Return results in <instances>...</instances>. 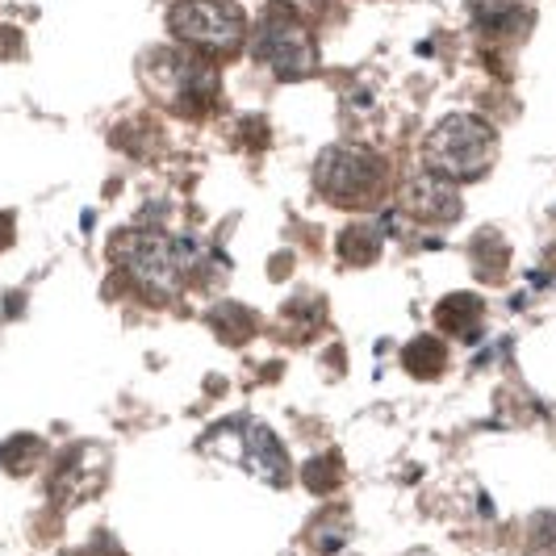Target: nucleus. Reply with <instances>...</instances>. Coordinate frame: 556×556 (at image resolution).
<instances>
[{"mask_svg":"<svg viewBox=\"0 0 556 556\" xmlns=\"http://www.w3.org/2000/svg\"><path fill=\"white\" fill-rule=\"evenodd\" d=\"M142 88L176 117H205L223 101V76L210 55L197 51H147L142 55Z\"/></svg>","mask_w":556,"mask_h":556,"instance_id":"nucleus-1","label":"nucleus"},{"mask_svg":"<svg viewBox=\"0 0 556 556\" xmlns=\"http://www.w3.org/2000/svg\"><path fill=\"white\" fill-rule=\"evenodd\" d=\"M110 255L151 302H167L172 293H180L197 260V248L185 239H172L164 230H117Z\"/></svg>","mask_w":556,"mask_h":556,"instance_id":"nucleus-2","label":"nucleus"},{"mask_svg":"<svg viewBox=\"0 0 556 556\" xmlns=\"http://www.w3.org/2000/svg\"><path fill=\"white\" fill-rule=\"evenodd\" d=\"M494 160H498V130L477 113H452L422 142V164L456 185L481 180Z\"/></svg>","mask_w":556,"mask_h":556,"instance_id":"nucleus-3","label":"nucleus"},{"mask_svg":"<svg viewBox=\"0 0 556 556\" xmlns=\"http://www.w3.org/2000/svg\"><path fill=\"white\" fill-rule=\"evenodd\" d=\"M314 189L339 210H372L390 189V164L368 147H327L314 164Z\"/></svg>","mask_w":556,"mask_h":556,"instance_id":"nucleus-4","label":"nucleus"},{"mask_svg":"<svg viewBox=\"0 0 556 556\" xmlns=\"http://www.w3.org/2000/svg\"><path fill=\"white\" fill-rule=\"evenodd\" d=\"M167 29L180 47H189L197 55L230 59L243 51L248 13L235 0H172Z\"/></svg>","mask_w":556,"mask_h":556,"instance_id":"nucleus-5","label":"nucleus"},{"mask_svg":"<svg viewBox=\"0 0 556 556\" xmlns=\"http://www.w3.org/2000/svg\"><path fill=\"white\" fill-rule=\"evenodd\" d=\"M251 55L260 59V63H268L277 72V80H306V76H314V67H318L314 34H309L306 22L289 4H273L260 17Z\"/></svg>","mask_w":556,"mask_h":556,"instance_id":"nucleus-6","label":"nucleus"},{"mask_svg":"<svg viewBox=\"0 0 556 556\" xmlns=\"http://www.w3.org/2000/svg\"><path fill=\"white\" fill-rule=\"evenodd\" d=\"M402 205H406V214L422 226H447L460 218V193H456V180H447L440 172H418L415 180L406 185V193H402Z\"/></svg>","mask_w":556,"mask_h":556,"instance_id":"nucleus-7","label":"nucleus"},{"mask_svg":"<svg viewBox=\"0 0 556 556\" xmlns=\"http://www.w3.org/2000/svg\"><path fill=\"white\" fill-rule=\"evenodd\" d=\"M481 314H485V302L477 293H447L444 302L435 306V323H440V331L465 339V334H473L481 327Z\"/></svg>","mask_w":556,"mask_h":556,"instance_id":"nucleus-8","label":"nucleus"},{"mask_svg":"<svg viewBox=\"0 0 556 556\" xmlns=\"http://www.w3.org/2000/svg\"><path fill=\"white\" fill-rule=\"evenodd\" d=\"M402 368H406L410 377H418V381H435V377L447 368L444 339H435V334H418V339H410V343L402 348Z\"/></svg>","mask_w":556,"mask_h":556,"instance_id":"nucleus-9","label":"nucleus"},{"mask_svg":"<svg viewBox=\"0 0 556 556\" xmlns=\"http://www.w3.org/2000/svg\"><path fill=\"white\" fill-rule=\"evenodd\" d=\"M251 435V469L260 477H268L273 485H285L289 481V456H285V447H280V440L268 431V427H248Z\"/></svg>","mask_w":556,"mask_h":556,"instance_id":"nucleus-10","label":"nucleus"},{"mask_svg":"<svg viewBox=\"0 0 556 556\" xmlns=\"http://www.w3.org/2000/svg\"><path fill=\"white\" fill-rule=\"evenodd\" d=\"M210 323H214V331L223 334L230 348H243L251 334H255V314L248 306H235V302H226L210 314Z\"/></svg>","mask_w":556,"mask_h":556,"instance_id":"nucleus-11","label":"nucleus"},{"mask_svg":"<svg viewBox=\"0 0 556 556\" xmlns=\"http://www.w3.org/2000/svg\"><path fill=\"white\" fill-rule=\"evenodd\" d=\"M339 255H343V264L368 268V264L381 255V239H377V230H368V226H348V230L339 235Z\"/></svg>","mask_w":556,"mask_h":556,"instance_id":"nucleus-12","label":"nucleus"},{"mask_svg":"<svg viewBox=\"0 0 556 556\" xmlns=\"http://www.w3.org/2000/svg\"><path fill=\"white\" fill-rule=\"evenodd\" d=\"M473 264L481 277L498 280L502 273H506V264H510V248L502 243L494 230H481L473 239Z\"/></svg>","mask_w":556,"mask_h":556,"instance_id":"nucleus-13","label":"nucleus"},{"mask_svg":"<svg viewBox=\"0 0 556 556\" xmlns=\"http://www.w3.org/2000/svg\"><path fill=\"white\" fill-rule=\"evenodd\" d=\"M38 456H42V440H38V435H13L9 444L0 447V465L13 477L29 473V469L38 465Z\"/></svg>","mask_w":556,"mask_h":556,"instance_id":"nucleus-14","label":"nucleus"},{"mask_svg":"<svg viewBox=\"0 0 556 556\" xmlns=\"http://www.w3.org/2000/svg\"><path fill=\"white\" fill-rule=\"evenodd\" d=\"M302 481H306L314 494H331V490H339V481H343L339 456H314L306 469H302Z\"/></svg>","mask_w":556,"mask_h":556,"instance_id":"nucleus-15","label":"nucleus"},{"mask_svg":"<svg viewBox=\"0 0 556 556\" xmlns=\"http://www.w3.org/2000/svg\"><path fill=\"white\" fill-rule=\"evenodd\" d=\"M531 548H535V556L544 548H556V515H540L531 523Z\"/></svg>","mask_w":556,"mask_h":556,"instance_id":"nucleus-16","label":"nucleus"},{"mask_svg":"<svg viewBox=\"0 0 556 556\" xmlns=\"http://www.w3.org/2000/svg\"><path fill=\"white\" fill-rule=\"evenodd\" d=\"M26 55V38L17 26H0V59H22Z\"/></svg>","mask_w":556,"mask_h":556,"instance_id":"nucleus-17","label":"nucleus"},{"mask_svg":"<svg viewBox=\"0 0 556 556\" xmlns=\"http://www.w3.org/2000/svg\"><path fill=\"white\" fill-rule=\"evenodd\" d=\"M13 248V214H0V251Z\"/></svg>","mask_w":556,"mask_h":556,"instance_id":"nucleus-18","label":"nucleus"}]
</instances>
